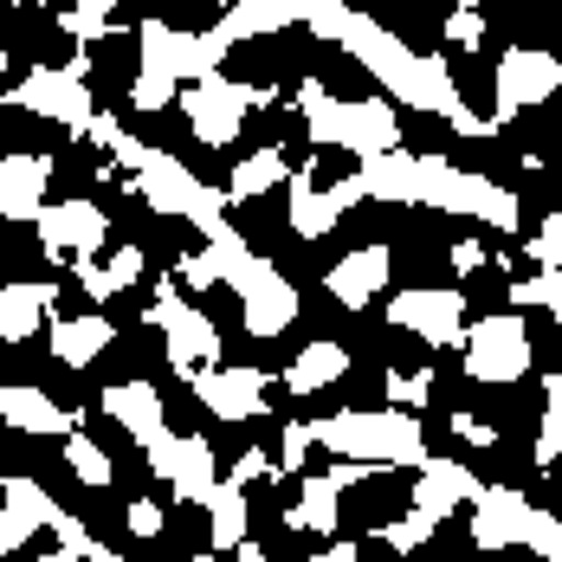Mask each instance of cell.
<instances>
[{
  "label": "cell",
  "mask_w": 562,
  "mask_h": 562,
  "mask_svg": "<svg viewBox=\"0 0 562 562\" xmlns=\"http://www.w3.org/2000/svg\"><path fill=\"white\" fill-rule=\"evenodd\" d=\"M342 53L356 58L382 91H389L394 104H407V111H427V116H452L465 98H459V78L447 71V58H427L414 53L394 26L382 20H369V13H349V26H342L337 40Z\"/></svg>",
  "instance_id": "6da1fadb"
},
{
  "label": "cell",
  "mask_w": 562,
  "mask_h": 562,
  "mask_svg": "<svg viewBox=\"0 0 562 562\" xmlns=\"http://www.w3.org/2000/svg\"><path fill=\"white\" fill-rule=\"evenodd\" d=\"M226 46L214 33H188V26H169V20H143L136 26V78H130V104L143 116L169 111L181 98V78H214L221 71Z\"/></svg>",
  "instance_id": "7a4b0ae2"
},
{
  "label": "cell",
  "mask_w": 562,
  "mask_h": 562,
  "mask_svg": "<svg viewBox=\"0 0 562 562\" xmlns=\"http://www.w3.org/2000/svg\"><path fill=\"white\" fill-rule=\"evenodd\" d=\"M311 447L330 459H362V465H427V434L407 407H342L330 420H311Z\"/></svg>",
  "instance_id": "3957f363"
},
{
  "label": "cell",
  "mask_w": 562,
  "mask_h": 562,
  "mask_svg": "<svg viewBox=\"0 0 562 562\" xmlns=\"http://www.w3.org/2000/svg\"><path fill=\"white\" fill-rule=\"evenodd\" d=\"M297 111H304V136L317 149H349L356 162L401 149V116L389 98H330L324 78H304L297 85Z\"/></svg>",
  "instance_id": "277c9868"
},
{
  "label": "cell",
  "mask_w": 562,
  "mask_h": 562,
  "mask_svg": "<svg viewBox=\"0 0 562 562\" xmlns=\"http://www.w3.org/2000/svg\"><path fill=\"white\" fill-rule=\"evenodd\" d=\"M420 207H440V214H459V221H485L492 233H517L524 207L505 181L492 175H472L447 162V156H420Z\"/></svg>",
  "instance_id": "5b68a950"
},
{
  "label": "cell",
  "mask_w": 562,
  "mask_h": 562,
  "mask_svg": "<svg viewBox=\"0 0 562 562\" xmlns=\"http://www.w3.org/2000/svg\"><path fill=\"white\" fill-rule=\"evenodd\" d=\"M130 181H136V194H143L156 214H169V221H194L201 233H221V226H226V188L201 181L181 156L149 149V162L130 175ZM130 181H123V188H130Z\"/></svg>",
  "instance_id": "8992f818"
},
{
  "label": "cell",
  "mask_w": 562,
  "mask_h": 562,
  "mask_svg": "<svg viewBox=\"0 0 562 562\" xmlns=\"http://www.w3.org/2000/svg\"><path fill=\"white\" fill-rule=\"evenodd\" d=\"M465 375L479 389H510L530 375V324L517 311H498V317H479L465 324Z\"/></svg>",
  "instance_id": "52a82bcc"
},
{
  "label": "cell",
  "mask_w": 562,
  "mask_h": 562,
  "mask_svg": "<svg viewBox=\"0 0 562 562\" xmlns=\"http://www.w3.org/2000/svg\"><path fill=\"white\" fill-rule=\"evenodd\" d=\"M259 104H272V91H252V85H239V78H226V71H214V78H201V85L181 91V111H188L194 136H201L207 149H226Z\"/></svg>",
  "instance_id": "ba28073f"
},
{
  "label": "cell",
  "mask_w": 562,
  "mask_h": 562,
  "mask_svg": "<svg viewBox=\"0 0 562 562\" xmlns=\"http://www.w3.org/2000/svg\"><path fill=\"white\" fill-rule=\"evenodd\" d=\"M175 284H181V279H175ZM175 284H156L149 324L162 330V342H169V362L181 369V382H194L201 369H221V330H214V317H207V311L181 304V297H175Z\"/></svg>",
  "instance_id": "9c48e42d"
},
{
  "label": "cell",
  "mask_w": 562,
  "mask_h": 562,
  "mask_svg": "<svg viewBox=\"0 0 562 562\" xmlns=\"http://www.w3.org/2000/svg\"><path fill=\"white\" fill-rule=\"evenodd\" d=\"M13 104L33 116H53V123H65L71 136H85L91 130V116H98V104H91V85H85V65L71 58V65H33L20 85H13Z\"/></svg>",
  "instance_id": "30bf717a"
},
{
  "label": "cell",
  "mask_w": 562,
  "mask_h": 562,
  "mask_svg": "<svg viewBox=\"0 0 562 562\" xmlns=\"http://www.w3.org/2000/svg\"><path fill=\"white\" fill-rule=\"evenodd\" d=\"M389 324L434 349H459L465 342V291L459 284H407L389 297Z\"/></svg>",
  "instance_id": "8fae6325"
},
{
  "label": "cell",
  "mask_w": 562,
  "mask_h": 562,
  "mask_svg": "<svg viewBox=\"0 0 562 562\" xmlns=\"http://www.w3.org/2000/svg\"><path fill=\"white\" fill-rule=\"evenodd\" d=\"M562 91V65L557 53H543V46H510L498 58V71H492V123L505 130L517 111H530V104H543V98H557Z\"/></svg>",
  "instance_id": "7c38bea8"
},
{
  "label": "cell",
  "mask_w": 562,
  "mask_h": 562,
  "mask_svg": "<svg viewBox=\"0 0 562 562\" xmlns=\"http://www.w3.org/2000/svg\"><path fill=\"white\" fill-rule=\"evenodd\" d=\"M143 452H149V472L169 485L181 505H207V492L221 485V459H214V447L201 434H162Z\"/></svg>",
  "instance_id": "4fadbf2b"
},
{
  "label": "cell",
  "mask_w": 562,
  "mask_h": 562,
  "mask_svg": "<svg viewBox=\"0 0 562 562\" xmlns=\"http://www.w3.org/2000/svg\"><path fill=\"white\" fill-rule=\"evenodd\" d=\"M233 291H239V324H246V337L272 342L297 324V284L284 279L272 259H252L246 279L233 284Z\"/></svg>",
  "instance_id": "5bb4252c"
},
{
  "label": "cell",
  "mask_w": 562,
  "mask_h": 562,
  "mask_svg": "<svg viewBox=\"0 0 562 562\" xmlns=\"http://www.w3.org/2000/svg\"><path fill=\"white\" fill-rule=\"evenodd\" d=\"M356 201H369L356 175H342L337 188H317V175H311V169L284 175V207H291V233H297V239H324V233H330Z\"/></svg>",
  "instance_id": "9a60e30c"
},
{
  "label": "cell",
  "mask_w": 562,
  "mask_h": 562,
  "mask_svg": "<svg viewBox=\"0 0 562 562\" xmlns=\"http://www.w3.org/2000/svg\"><path fill=\"white\" fill-rule=\"evenodd\" d=\"M40 246L53 252V259H91L104 239H111V214L98 207V201H46V214H40Z\"/></svg>",
  "instance_id": "2e32d148"
},
{
  "label": "cell",
  "mask_w": 562,
  "mask_h": 562,
  "mask_svg": "<svg viewBox=\"0 0 562 562\" xmlns=\"http://www.w3.org/2000/svg\"><path fill=\"white\" fill-rule=\"evenodd\" d=\"M465 510H472V543L492 550V557L498 550H517L530 537V517H537V510L524 505V492H510V485H479Z\"/></svg>",
  "instance_id": "e0dca14e"
},
{
  "label": "cell",
  "mask_w": 562,
  "mask_h": 562,
  "mask_svg": "<svg viewBox=\"0 0 562 562\" xmlns=\"http://www.w3.org/2000/svg\"><path fill=\"white\" fill-rule=\"evenodd\" d=\"M194 394L214 420H259L266 414V375L233 362V369H201L194 375Z\"/></svg>",
  "instance_id": "ac0fdd59"
},
{
  "label": "cell",
  "mask_w": 562,
  "mask_h": 562,
  "mask_svg": "<svg viewBox=\"0 0 562 562\" xmlns=\"http://www.w3.org/2000/svg\"><path fill=\"white\" fill-rule=\"evenodd\" d=\"M394 279V252L389 246H356V252H342L337 266H330V304H342V311H369L382 291H389Z\"/></svg>",
  "instance_id": "d6986e66"
},
{
  "label": "cell",
  "mask_w": 562,
  "mask_h": 562,
  "mask_svg": "<svg viewBox=\"0 0 562 562\" xmlns=\"http://www.w3.org/2000/svg\"><path fill=\"white\" fill-rule=\"evenodd\" d=\"M46 188H53V156H40V149L0 156V221H40Z\"/></svg>",
  "instance_id": "ffe728a7"
},
{
  "label": "cell",
  "mask_w": 562,
  "mask_h": 562,
  "mask_svg": "<svg viewBox=\"0 0 562 562\" xmlns=\"http://www.w3.org/2000/svg\"><path fill=\"white\" fill-rule=\"evenodd\" d=\"M0 420L26 440H53V434H78V414H65L40 382H0Z\"/></svg>",
  "instance_id": "44dd1931"
},
{
  "label": "cell",
  "mask_w": 562,
  "mask_h": 562,
  "mask_svg": "<svg viewBox=\"0 0 562 562\" xmlns=\"http://www.w3.org/2000/svg\"><path fill=\"white\" fill-rule=\"evenodd\" d=\"M472 492H479V479H472V465H459V459H434L427 452V465L414 472V510L420 517H434V524H447L452 510L472 505Z\"/></svg>",
  "instance_id": "7402d4cb"
},
{
  "label": "cell",
  "mask_w": 562,
  "mask_h": 562,
  "mask_svg": "<svg viewBox=\"0 0 562 562\" xmlns=\"http://www.w3.org/2000/svg\"><path fill=\"white\" fill-rule=\"evenodd\" d=\"M104 414H111L136 447H149V440L169 434V420H162V394L149 389V382H111V389H104Z\"/></svg>",
  "instance_id": "603a6c76"
},
{
  "label": "cell",
  "mask_w": 562,
  "mask_h": 562,
  "mask_svg": "<svg viewBox=\"0 0 562 562\" xmlns=\"http://www.w3.org/2000/svg\"><path fill=\"white\" fill-rule=\"evenodd\" d=\"M297 7L304 0H233L221 13V26H214V40L221 46H246V40H272L284 26H297Z\"/></svg>",
  "instance_id": "cb8c5ba5"
},
{
  "label": "cell",
  "mask_w": 562,
  "mask_h": 562,
  "mask_svg": "<svg viewBox=\"0 0 562 562\" xmlns=\"http://www.w3.org/2000/svg\"><path fill=\"white\" fill-rule=\"evenodd\" d=\"M362 194L369 201H394V207H420V156H407V149H382V156H369L362 169Z\"/></svg>",
  "instance_id": "d4e9b609"
},
{
  "label": "cell",
  "mask_w": 562,
  "mask_h": 562,
  "mask_svg": "<svg viewBox=\"0 0 562 562\" xmlns=\"http://www.w3.org/2000/svg\"><path fill=\"white\" fill-rule=\"evenodd\" d=\"M342 375H349V349H342V342H330V337H317V342H304V349L291 356L284 389L297 394V401H311V394L337 389Z\"/></svg>",
  "instance_id": "484cf974"
},
{
  "label": "cell",
  "mask_w": 562,
  "mask_h": 562,
  "mask_svg": "<svg viewBox=\"0 0 562 562\" xmlns=\"http://www.w3.org/2000/svg\"><path fill=\"white\" fill-rule=\"evenodd\" d=\"M116 342V324L104 311H85V317H58L53 324V356L65 369H91L104 349Z\"/></svg>",
  "instance_id": "4316f807"
},
{
  "label": "cell",
  "mask_w": 562,
  "mask_h": 562,
  "mask_svg": "<svg viewBox=\"0 0 562 562\" xmlns=\"http://www.w3.org/2000/svg\"><path fill=\"white\" fill-rule=\"evenodd\" d=\"M53 291L58 284H0V342H26L46 330V311H53Z\"/></svg>",
  "instance_id": "83f0119b"
},
{
  "label": "cell",
  "mask_w": 562,
  "mask_h": 562,
  "mask_svg": "<svg viewBox=\"0 0 562 562\" xmlns=\"http://www.w3.org/2000/svg\"><path fill=\"white\" fill-rule=\"evenodd\" d=\"M246 537H252V505H246V485L221 479V485L207 492V543H214V550H239Z\"/></svg>",
  "instance_id": "f1b7e54d"
},
{
  "label": "cell",
  "mask_w": 562,
  "mask_h": 562,
  "mask_svg": "<svg viewBox=\"0 0 562 562\" xmlns=\"http://www.w3.org/2000/svg\"><path fill=\"white\" fill-rule=\"evenodd\" d=\"M284 175H291V162H284V149H259V156H246L239 169L226 175V207H239V201H259V194H272Z\"/></svg>",
  "instance_id": "f546056e"
},
{
  "label": "cell",
  "mask_w": 562,
  "mask_h": 562,
  "mask_svg": "<svg viewBox=\"0 0 562 562\" xmlns=\"http://www.w3.org/2000/svg\"><path fill=\"white\" fill-rule=\"evenodd\" d=\"M337 510H342V492L330 479H304V498L284 510V524L311 530V537H337Z\"/></svg>",
  "instance_id": "4dcf8cb0"
},
{
  "label": "cell",
  "mask_w": 562,
  "mask_h": 562,
  "mask_svg": "<svg viewBox=\"0 0 562 562\" xmlns=\"http://www.w3.org/2000/svg\"><path fill=\"white\" fill-rule=\"evenodd\" d=\"M194 259L207 266V284H239V279H246V266H252L259 252L246 246V233L221 226V233H207V252H194Z\"/></svg>",
  "instance_id": "1f68e13d"
},
{
  "label": "cell",
  "mask_w": 562,
  "mask_h": 562,
  "mask_svg": "<svg viewBox=\"0 0 562 562\" xmlns=\"http://www.w3.org/2000/svg\"><path fill=\"white\" fill-rule=\"evenodd\" d=\"M0 505L13 510V517H26L33 530H53V517H58V498L40 479H0Z\"/></svg>",
  "instance_id": "d6a6232c"
},
{
  "label": "cell",
  "mask_w": 562,
  "mask_h": 562,
  "mask_svg": "<svg viewBox=\"0 0 562 562\" xmlns=\"http://www.w3.org/2000/svg\"><path fill=\"white\" fill-rule=\"evenodd\" d=\"M65 465H71V479H78V485H91V492H104V485L116 479L111 452L98 447V440H85V427H78L71 440H65Z\"/></svg>",
  "instance_id": "836d02e7"
},
{
  "label": "cell",
  "mask_w": 562,
  "mask_h": 562,
  "mask_svg": "<svg viewBox=\"0 0 562 562\" xmlns=\"http://www.w3.org/2000/svg\"><path fill=\"white\" fill-rule=\"evenodd\" d=\"M85 136H91V143H98V149H111L116 156V169H143V162H149V143H136V136H130V130H116V116H91V130H85Z\"/></svg>",
  "instance_id": "e575fe53"
},
{
  "label": "cell",
  "mask_w": 562,
  "mask_h": 562,
  "mask_svg": "<svg viewBox=\"0 0 562 562\" xmlns=\"http://www.w3.org/2000/svg\"><path fill=\"white\" fill-rule=\"evenodd\" d=\"M510 304L517 311H562V272H550V266L524 272V279L510 284Z\"/></svg>",
  "instance_id": "d590c367"
},
{
  "label": "cell",
  "mask_w": 562,
  "mask_h": 562,
  "mask_svg": "<svg viewBox=\"0 0 562 562\" xmlns=\"http://www.w3.org/2000/svg\"><path fill=\"white\" fill-rule=\"evenodd\" d=\"M116 20V0H71L65 13H58V26L71 33V40H104Z\"/></svg>",
  "instance_id": "8d00e7d4"
},
{
  "label": "cell",
  "mask_w": 562,
  "mask_h": 562,
  "mask_svg": "<svg viewBox=\"0 0 562 562\" xmlns=\"http://www.w3.org/2000/svg\"><path fill=\"white\" fill-rule=\"evenodd\" d=\"M349 13H356L349 0H304V7H297V26H304V33H317V40H342Z\"/></svg>",
  "instance_id": "74e56055"
},
{
  "label": "cell",
  "mask_w": 562,
  "mask_h": 562,
  "mask_svg": "<svg viewBox=\"0 0 562 562\" xmlns=\"http://www.w3.org/2000/svg\"><path fill=\"white\" fill-rule=\"evenodd\" d=\"M524 252H530V266H550V272H562V207H550V214H543V226L524 239Z\"/></svg>",
  "instance_id": "f35d334b"
},
{
  "label": "cell",
  "mask_w": 562,
  "mask_h": 562,
  "mask_svg": "<svg viewBox=\"0 0 562 562\" xmlns=\"http://www.w3.org/2000/svg\"><path fill=\"white\" fill-rule=\"evenodd\" d=\"M434 530H440L434 517H420V510H407V517H394V524H382V543H389V550H401V557H414V550H420V543H427Z\"/></svg>",
  "instance_id": "ab89813d"
},
{
  "label": "cell",
  "mask_w": 562,
  "mask_h": 562,
  "mask_svg": "<svg viewBox=\"0 0 562 562\" xmlns=\"http://www.w3.org/2000/svg\"><path fill=\"white\" fill-rule=\"evenodd\" d=\"M524 543L537 550V562H562V517H557V510H537Z\"/></svg>",
  "instance_id": "60d3db41"
},
{
  "label": "cell",
  "mask_w": 562,
  "mask_h": 562,
  "mask_svg": "<svg viewBox=\"0 0 562 562\" xmlns=\"http://www.w3.org/2000/svg\"><path fill=\"white\" fill-rule=\"evenodd\" d=\"M427 394H434V375H420V369L414 375H389V407L414 414V407H427Z\"/></svg>",
  "instance_id": "b9f144b4"
},
{
  "label": "cell",
  "mask_w": 562,
  "mask_h": 562,
  "mask_svg": "<svg viewBox=\"0 0 562 562\" xmlns=\"http://www.w3.org/2000/svg\"><path fill=\"white\" fill-rule=\"evenodd\" d=\"M447 40L452 46H465V53L485 46V20H479V7H452L447 13Z\"/></svg>",
  "instance_id": "7bdbcfd3"
},
{
  "label": "cell",
  "mask_w": 562,
  "mask_h": 562,
  "mask_svg": "<svg viewBox=\"0 0 562 562\" xmlns=\"http://www.w3.org/2000/svg\"><path fill=\"white\" fill-rule=\"evenodd\" d=\"M304 447H311V427H284L279 434V459H272V472H297V465H304Z\"/></svg>",
  "instance_id": "ee69618b"
},
{
  "label": "cell",
  "mask_w": 562,
  "mask_h": 562,
  "mask_svg": "<svg viewBox=\"0 0 562 562\" xmlns=\"http://www.w3.org/2000/svg\"><path fill=\"white\" fill-rule=\"evenodd\" d=\"M26 543H33V524L0 505V557H13V550H26Z\"/></svg>",
  "instance_id": "f6af8a7d"
},
{
  "label": "cell",
  "mask_w": 562,
  "mask_h": 562,
  "mask_svg": "<svg viewBox=\"0 0 562 562\" xmlns=\"http://www.w3.org/2000/svg\"><path fill=\"white\" fill-rule=\"evenodd\" d=\"M562 459V414H543L537 427V465H557Z\"/></svg>",
  "instance_id": "bcb514c9"
},
{
  "label": "cell",
  "mask_w": 562,
  "mask_h": 562,
  "mask_svg": "<svg viewBox=\"0 0 562 562\" xmlns=\"http://www.w3.org/2000/svg\"><path fill=\"white\" fill-rule=\"evenodd\" d=\"M104 272H111V284H116V291H130V284L143 279V252H136V246H123V252H116V259L104 266Z\"/></svg>",
  "instance_id": "7dc6e473"
},
{
  "label": "cell",
  "mask_w": 562,
  "mask_h": 562,
  "mask_svg": "<svg viewBox=\"0 0 562 562\" xmlns=\"http://www.w3.org/2000/svg\"><path fill=\"white\" fill-rule=\"evenodd\" d=\"M266 472H272V459H266V447H246V452H239V465H233L226 479H233V485H252V479H266Z\"/></svg>",
  "instance_id": "c3c4849f"
},
{
  "label": "cell",
  "mask_w": 562,
  "mask_h": 562,
  "mask_svg": "<svg viewBox=\"0 0 562 562\" xmlns=\"http://www.w3.org/2000/svg\"><path fill=\"white\" fill-rule=\"evenodd\" d=\"M123 524H130L136 537H162V510L149 505V498H136V505L123 510Z\"/></svg>",
  "instance_id": "681fc988"
},
{
  "label": "cell",
  "mask_w": 562,
  "mask_h": 562,
  "mask_svg": "<svg viewBox=\"0 0 562 562\" xmlns=\"http://www.w3.org/2000/svg\"><path fill=\"white\" fill-rule=\"evenodd\" d=\"M447 123H452V130H459V136H472V143H485V136H498V123H492V116L465 111V104H459V111H452Z\"/></svg>",
  "instance_id": "f907efd6"
},
{
  "label": "cell",
  "mask_w": 562,
  "mask_h": 562,
  "mask_svg": "<svg viewBox=\"0 0 562 562\" xmlns=\"http://www.w3.org/2000/svg\"><path fill=\"white\" fill-rule=\"evenodd\" d=\"M78 284H85V291H91V297H98V304H104V297H116L111 272H104V266H91V259H78Z\"/></svg>",
  "instance_id": "816d5d0a"
},
{
  "label": "cell",
  "mask_w": 562,
  "mask_h": 562,
  "mask_svg": "<svg viewBox=\"0 0 562 562\" xmlns=\"http://www.w3.org/2000/svg\"><path fill=\"white\" fill-rule=\"evenodd\" d=\"M452 266H459V272H479V266H485V246H479V239H459V246H452Z\"/></svg>",
  "instance_id": "f5cc1de1"
},
{
  "label": "cell",
  "mask_w": 562,
  "mask_h": 562,
  "mask_svg": "<svg viewBox=\"0 0 562 562\" xmlns=\"http://www.w3.org/2000/svg\"><path fill=\"white\" fill-rule=\"evenodd\" d=\"M452 427H459V434H465V440H472V447H498V434H492V427H485V420H472V414H459V420H452Z\"/></svg>",
  "instance_id": "db71d44e"
},
{
  "label": "cell",
  "mask_w": 562,
  "mask_h": 562,
  "mask_svg": "<svg viewBox=\"0 0 562 562\" xmlns=\"http://www.w3.org/2000/svg\"><path fill=\"white\" fill-rule=\"evenodd\" d=\"M543 414H562V369L543 375Z\"/></svg>",
  "instance_id": "11a10c76"
},
{
  "label": "cell",
  "mask_w": 562,
  "mask_h": 562,
  "mask_svg": "<svg viewBox=\"0 0 562 562\" xmlns=\"http://www.w3.org/2000/svg\"><path fill=\"white\" fill-rule=\"evenodd\" d=\"M311 562H356V543H342V537H337L330 550H317V557H311Z\"/></svg>",
  "instance_id": "9f6ffc18"
},
{
  "label": "cell",
  "mask_w": 562,
  "mask_h": 562,
  "mask_svg": "<svg viewBox=\"0 0 562 562\" xmlns=\"http://www.w3.org/2000/svg\"><path fill=\"white\" fill-rule=\"evenodd\" d=\"M239 562H266V550H259V543L246 537V543H239Z\"/></svg>",
  "instance_id": "6f0895ef"
},
{
  "label": "cell",
  "mask_w": 562,
  "mask_h": 562,
  "mask_svg": "<svg viewBox=\"0 0 562 562\" xmlns=\"http://www.w3.org/2000/svg\"><path fill=\"white\" fill-rule=\"evenodd\" d=\"M33 562H85V557H71V550H46V557H33Z\"/></svg>",
  "instance_id": "680465c9"
},
{
  "label": "cell",
  "mask_w": 562,
  "mask_h": 562,
  "mask_svg": "<svg viewBox=\"0 0 562 562\" xmlns=\"http://www.w3.org/2000/svg\"><path fill=\"white\" fill-rule=\"evenodd\" d=\"M104 562H130V557H116V550H104Z\"/></svg>",
  "instance_id": "91938a15"
},
{
  "label": "cell",
  "mask_w": 562,
  "mask_h": 562,
  "mask_svg": "<svg viewBox=\"0 0 562 562\" xmlns=\"http://www.w3.org/2000/svg\"><path fill=\"white\" fill-rule=\"evenodd\" d=\"M0 78H7V46H0Z\"/></svg>",
  "instance_id": "94428289"
},
{
  "label": "cell",
  "mask_w": 562,
  "mask_h": 562,
  "mask_svg": "<svg viewBox=\"0 0 562 562\" xmlns=\"http://www.w3.org/2000/svg\"><path fill=\"white\" fill-rule=\"evenodd\" d=\"M181 562H214V557H181Z\"/></svg>",
  "instance_id": "6125c7cd"
},
{
  "label": "cell",
  "mask_w": 562,
  "mask_h": 562,
  "mask_svg": "<svg viewBox=\"0 0 562 562\" xmlns=\"http://www.w3.org/2000/svg\"><path fill=\"white\" fill-rule=\"evenodd\" d=\"M452 7H479V0H452Z\"/></svg>",
  "instance_id": "be15d7a7"
},
{
  "label": "cell",
  "mask_w": 562,
  "mask_h": 562,
  "mask_svg": "<svg viewBox=\"0 0 562 562\" xmlns=\"http://www.w3.org/2000/svg\"><path fill=\"white\" fill-rule=\"evenodd\" d=\"M13 7H33V0H13Z\"/></svg>",
  "instance_id": "e7e4bbea"
},
{
  "label": "cell",
  "mask_w": 562,
  "mask_h": 562,
  "mask_svg": "<svg viewBox=\"0 0 562 562\" xmlns=\"http://www.w3.org/2000/svg\"><path fill=\"white\" fill-rule=\"evenodd\" d=\"M221 7H233V0H221Z\"/></svg>",
  "instance_id": "03108f58"
},
{
  "label": "cell",
  "mask_w": 562,
  "mask_h": 562,
  "mask_svg": "<svg viewBox=\"0 0 562 562\" xmlns=\"http://www.w3.org/2000/svg\"><path fill=\"white\" fill-rule=\"evenodd\" d=\"M557 65H562V58H557Z\"/></svg>",
  "instance_id": "003e7915"
}]
</instances>
